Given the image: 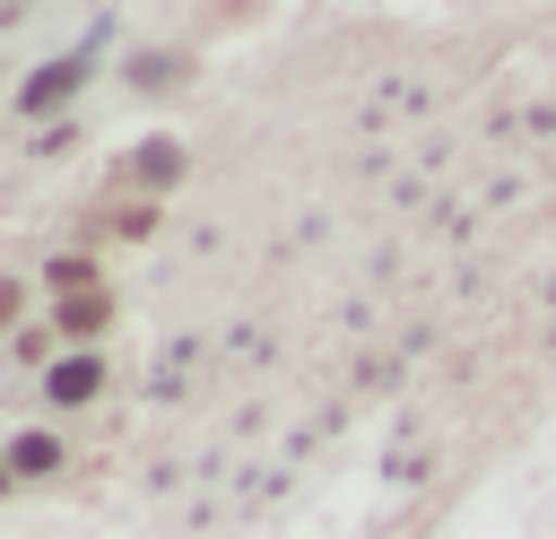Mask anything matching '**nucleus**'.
I'll use <instances>...</instances> for the list:
<instances>
[{
    "label": "nucleus",
    "instance_id": "4",
    "mask_svg": "<svg viewBox=\"0 0 556 539\" xmlns=\"http://www.w3.org/2000/svg\"><path fill=\"white\" fill-rule=\"evenodd\" d=\"M174 174H182V148L174 139H148L139 148V183H174Z\"/></svg>",
    "mask_w": 556,
    "mask_h": 539
},
{
    "label": "nucleus",
    "instance_id": "7",
    "mask_svg": "<svg viewBox=\"0 0 556 539\" xmlns=\"http://www.w3.org/2000/svg\"><path fill=\"white\" fill-rule=\"evenodd\" d=\"M0 487H9V469H0Z\"/></svg>",
    "mask_w": 556,
    "mask_h": 539
},
{
    "label": "nucleus",
    "instance_id": "5",
    "mask_svg": "<svg viewBox=\"0 0 556 539\" xmlns=\"http://www.w3.org/2000/svg\"><path fill=\"white\" fill-rule=\"evenodd\" d=\"M9 469H61V443H52V435H26V443L9 452Z\"/></svg>",
    "mask_w": 556,
    "mask_h": 539
},
{
    "label": "nucleus",
    "instance_id": "2",
    "mask_svg": "<svg viewBox=\"0 0 556 539\" xmlns=\"http://www.w3.org/2000/svg\"><path fill=\"white\" fill-rule=\"evenodd\" d=\"M96 383H104L96 356H61V365H52V400H61V409H70V400H96Z\"/></svg>",
    "mask_w": 556,
    "mask_h": 539
},
{
    "label": "nucleus",
    "instance_id": "3",
    "mask_svg": "<svg viewBox=\"0 0 556 539\" xmlns=\"http://www.w3.org/2000/svg\"><path fill=\"white\" fill-rule=\"evenodd\" d=\"M104 313H113V304H104L96 287H87V296H61V339H87V330H104Z\"/></svg>",
    "mask_w": 556,
    "mask_h": 539
},
{
    "label": "nucleus",
    "instance_id": "1",
    "mask_svg": "<svg viewBox=\"0 0 556 539\" xmlns=\"http://www.w3.org/2000/svg\"><path fill=\"white\" fill-rule=\"evenodd\" d=\"M78 78H87V61H52V70H35V78H26V96H17V104H26V113H43V104H61Z\"/></svg>",
    "mask_w": 556,
    "mask_h": 539
},
{
    "label": "nucleus",
    "instance_id": "6",
    "mask_svg": "<svg viewBox=\"0 0 556 539\" xmlns=\"http://www.w3.org/2000/svg\"><path fill=\"white\" fill-rule=\"evenodd\" d=\"M0 322H17V287L9 278H0Z\"/></svg>",
    "mask_w": 556,
    "mask_h": 539
}]
</instances>
